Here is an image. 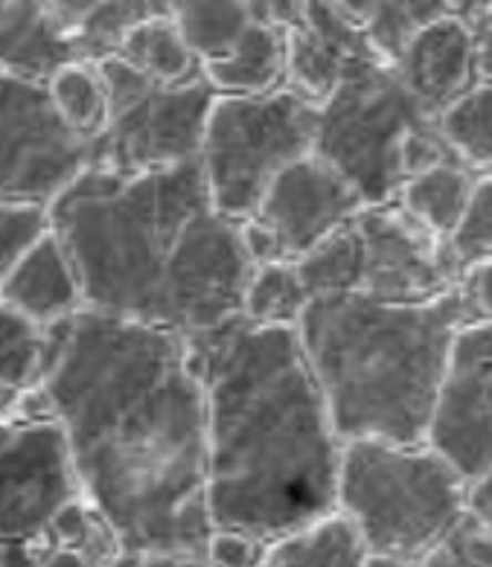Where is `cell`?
Wrapping results in <instances>:
<instances>
[{"mask_svg": "<svg viewBox=\"0 0 492 567\" xmlns=\"http://www.w3.org/2000/svg\"><path fill=\"white\" fill-rule=\"evenodd\" d=\"M41 384L120 550L204 561L207 404L187 341L82 309L44 327Z\"/></svg>", "mask_w": 492, "mask_h": 567, "instance_id": "cell-1", "label": "cell"}, {"mask_svg": "<svg viewBox=\"0 0 492 567\" xmlns=\"http://www.w3.org/2000/svg\"><path fill=\"white\" fill-rule=\"evenodd\" d=\"M48 221L76 268L85 309L184 341L239 318L254 265L198 161L148 172L91 164L48 204Z\"/></svg>", "mask_w": 492, "mask_h": 567, "instance_id": "cell-2", "label": "cell"}, {"mask_svg": "<svg viewBox=\"0 0 492 567\" xmlns=\"http://www.w3.org/2000/svg\"><path fill=\"white\" fill-rule=\"evenodd\" d=\"M187 347L207 404L213 529L268 544L336 513L345 443L295 329L236 318Z\"/></svg>", "mask_w": 492, "mask_h": 567, "instance_id": "cell-3", "label": "cell"}, {"mask_svg": "<svg viewBox=\"0 0 492 567\" xmlns=\"http://www.w3.org/2000/svg\"><path fill=\"white\" fill-rule=\"evenodd\" d=\"M469 320L458 286L429 303L312 297L295 332L338 440L422 443L449 347Z\"/></svg>", "mask_w": 492, "mask_h": 567, "instance_id": "cell-4", "label": "cell"}, {"mask_svg": "<svg viewBox=\"0 0 492 567\" xmlns=\"http://www.w3.org/2000/svg\"><path fill=\"white\" fill-rule=\"evenodd\" d=\"M336 509L368 553L414 565L467 515V481L426 443L352 440L341 449Z\"/></svg>", "mask_w": 492, "mask_h": 567, "instance_id": "cell-5", "label": "cell"}, {"mask_svg": "<svg viewBox=\"0 0 492 567\" xmlns=\"http://www.w3.org/2000/svg\"><path fill=\"white\" fill-rule=\"evenodd\" d=\"M318 105L289 85L257 96L213 100L198 169L222 216L245 221L257 213L271 181L312 155Z\"/></svg>", "mask_w": 492, "mask_h": 567, "instance_id": "cell-6", "label": "cell"}, {"mask_svg": "<svg viewBox=\"0 0 492 567\" xmlns=\"http://www.w3.org/2000/svg\"><path fill=\"white\" fill-rule=\"evenodd\" d=\"M426 123L431 120L408 96L397 68L370 62L318 102L312 152L341 172L368 207L397 202L406 181L402 146Z\"/></svg>", "mask_w": 492, "mask_h": 567, "instance_id": "cell-7", "label": "cell"}, {"mask_svg": "<svg viewBox=\"0 0 492 567\" xmlns=\"http://www.w3.org/2000/svg\"><path fill=\"white\" fill-rule=\"evenodd\" d=\"M94 64L109 94V123L94 141V164L148 172L196 161L216 100L204 76L184 85H157L117 53Z\"/></svg>", "mask_w": 492, "mask_h": 567, "instance_id": "cell-8", "label": "cell"}, {"mask_svg": "<svg viewBox=\"0 0 492 567\" xmlns=\"http://www.w3.org/2000/svg\"><path fill=\"white\" fill-rule=\"evenodd\" d=\"M94 164V141L59 120L44 82L0 73V204L48 207Z\"/></svg>", "mask_w": 492, "mask_h": 567, "instance_id": "cell-9", "label": "cell"}, {"mask_svg": "<svg viewBox=\"0 0 492 567\" xmlns=\"http://www.w3.org/2000/svg\"><path fill=\"white\" fill-rule=\"evenodd\" d=\"M82 495L59 420L0 422V538L48 547L55 513Z\"/></svg>", "mask_w": 492, "mask_h": 567, "instance_id": "cell-10", "label": "cell"}, {"mask_svg": "<svg viewBox=\"0 0 492 567\" xmlns=\"http://www.w3.org/2000/svg\"><path fill=\"white\" fill-rule=\"evenodd\" d=\"M359 236V291L382 303H429L461 280L449 245L397 202L370 204L352 218Z\"/></svg>", "mask_w": 492, "mask_h": 567, "instance_id": "cell-11", "label": "cell"}, {"mask_svg": "<svg viewBox=\"0 0 492 567\" xmlns=\"http://www.w3.org/2000/svg\"><path fill=\"white\" fill-rule=\"evenodd\" d=\"M472 483L492 466V323L469 320L454 332L426 440Z\"/></svg>", "mask_w": 492, "mask_h": 567, "instance_id": "cell-12", "label": "cell"}, {"mask_svg": "<svg viewBox=\"0 0 492 567\" xmlns=\"http://www.w3.org/2000/svg\"><path fill=\"white\" fill-rule=\"evenodd\" d=\"M365 207L368 204L350 181L312 152L271 181L254 218L280 239L286 259L295 262L318 241L350 225Z\"/></svg>", "mask_w": 492, "mask_h": 567, "instance_id": "cell-13", "label": "cell"}, {"mask_svg": "<svg viewBox=\"0 0 492 567\" xmlns=\"http://www.w3.org/2000/svg\"><path fill=\"white\" fill-rule=\"evenodd\" d=\"M370 62L385 59L365 24L332 0H306L297 24L286 30V85L315 105Z\"/></svg>", "mask_w": 492, "mask_h": 567, "instance_id": "cell-14", "label": "cell"}, {"mask_svg": "<svg viewBox=\"0 0 492 567\" xmlns=\"http://www.w3.org/2000/svg\"><path fill=\"white\" fill-rule=\"evenodd\" d=\"M397 76L426 120H438L458 96L475 85V32L449 16L411 35L397 55Z\"/></svg>", "mask_w": 492, "mask_h": 567, "instance_id": "cell-15", "label": "cell"}, {"mask_svg": "<svg viewBox=\"0 0 492 567\" xmlns=\"http://www.w3.org/2000/svg\"><path fill=\"white\" fill-rule=\"evenodd\" d=\"M0 303L12 306L39 327H50L85 309L76 268L53 230L32 241L9 271Z\"/></svg>", "mask_w": 492, "mask_h": 567, "instance_id": "cell-16", "label": "cell"}, {"mask_svg": "<svg viewBox=\"0 0 492 567\" xmlns=\"http://www.w3.org/2000/svg\"><path fill=\"white\" fill-rule=\"evenodd\" d=\"M76 59V44L44 0H0V73L48 82Z\"/></svg>", "mask_w": 492, "mask_h": 567, "instance_id": "cell-17", "label": "cell"}, {"mask_svg": "<svg viewBox=\"0 0 492 567\" xmlns=\"http://www.w3.org/2000/svg\"><path fill=\"white\" fill-rule=\"evenodd\" d=\"M202 76L219 96L277 91L286 85V30L254 21L230 53L202 64Z\"/></svg>", "mask_w": 492, "mask_h": 567, "instance_id": "cell-18", "label": "cell"}, {"mask_svg": "<svg viewBox=\"0 0 492 567\" xmlns=\"http://www.w3.org/2000/svg\"><path fill=\"white\" fill-rule=\"evenodd\" d=\"M76 44L79 59L96 62L114 53L129 30L166 16L170 0H44Z\"/></svg>", "mask_w": 492, "mask_h": 567, "instance_id": "cell-19", "label": "cell"}, {"mask_svg": "<svg viewBox=\"0 0 492 567\" xmlns=\"http://www.w3.org/2000/svg\"><path fill=\"white\" fill-rule=\"evenodd\" d=\"M368 547L347 515L336 513L274 538L259 567H365Z\"/></svg>", "mask_w": 492, "mask_h": 567, "instance_id": "cell-20", "label": "cell"}, {"mask_svg": "<svg viewBox=\"0 0 492 567\" xmlns=\"http://www.w3.org/2000/svg\"><path fill=\"white\" fill-rule=\"evenodd\" d=\"M475 181V172L463 166L461 161H443V164L411 175L399 187L397 204L414 218L417 225L445 241L454 234V227L461 225Z\"/></svg>", "mask_w": 492, "mask_h": 567, "instance_id": "cell-21", "label": "cell"}, {"mask_svg": "<svg viewBox=\"0 0 492 567\" xmlns=\"http://www.w3.org/2000/svg\"><path fill=\"white\" fill-rule=\"evenodd\" d=\"M166 16L202 64L230 53L254 24L248 0H170Z\"/></svg>", "mask_w": 492, "mask_h": 567, "instance_id": "cell-22", "label": "cell"}, {"mask_svg": "<svg viewBox=\"0 0 492 567\" xmlns=\"http://www.w3.org/2000/svg\"><path fill=\"white\" fill-rule=\"evenodd\" d=\"M114 53L157 85H184L202 76V62L181 39L170 16L148 18L125 32Z\"/></svg>", "mask_w": 492, "mask_h": 567, "instance_id": "cell-23", "label": "cell"}, {"mask_svg": "<svg viewBox=\"0 0 492 567\" xmlns=\"http://www.w3.org/2000/svg\"><path fill=\"white\" fill-rule=\"evenodd\" d=\"M434 128L463 166L475 175L492 172V82H475L440 111Z\"/></svg>", "mask_w": 492, "mask_h": 567, "instance_id": "cell-24", "label": "cell"}, {"mask_svg": "<svg viewBox=\"0 0 492 567\" xmlns=\"http://www.w3.org/2000/svg\"><path fill=\"white\" fill-rule=\"evenodd\" d=\"M44 85H48L55 114L73 134L85 137V141H96L105 132L109 94H105L94 62L76 59V62L62 64Z\"/></svg>", "mask_w": 492, "mask_h": 567, "instance_id": "cell-25", "label": "cell"}, {"mask_svg": "<svg viewBox=\"0 0 492 567\" xmlns=\"http://www.w3.org/2000/svg\"><path fill=\"white\" fill-rule=\"evenodd\" d=\"M309 303V291L300 282L295 262L257 265L250 271L243 291L239 318L254 327H289L295 329Z\"/></svg>", "mask_w": 492, "mask_h": 567, "instance_id": "cell-26", "label": "cell"}, {"mask_svg": "<svg viewBox=\"0 0 492 567\" xmlns=\"http://www.w3.org/2000/svg\"><path fill=\"white\" fill-rule=\"evenodd\" d=\"M295 268L309 291V300L327 295H356L359 291V236L352 221L318 241L304 257H297Z\"/></svg>", "mask_w": 492, "mask_h": 567, "instance_id": "cell-27", "label": "cell"}, {"mask_svg": "<svg viewBox=\"0 0 492 567\" xmlns=\"http://www.w3.org/2000/svg\"><path fill=\"white\" fill-rule=\"evenodd\" d=\"M454 16V0H388L365 21L370 44L385 62H397L414 32Z\"/></svg>", "mask_w": 492, "mask_h": 567, "instance_id": "cell-28", "label": "cell"}, {"mask_svg": "<svg viewBox=\"0 0 492 567\" xmlns=\"http://www.w3.org/2000/svg\"><path fill=\"white\" fill-rule=\"evenodd\" d=\"M44 370V327L0 303V384L24 390Z\"/></svg>", "mask_w": 492, "mask_h": 567, "instance_id": "cell-29", "label": "cell"}, {"mask_svg": "<svg viewBox=\"0 0 492 567\" xmlns=\"http://www.w3.org/2000/svg\"><path fill=\"white\" fill-rule=\"evenodd\" d=\"M445 245L461 271L469 265L492 259V172L478 175L461 225L454 227Z\"/></svg>", "mask_w": 492, "mask_h": 567, "instance_id": "cell-30", "label": "cell"}, {"mask_svg": "<svg viewBox=\"0 0 492 567\" xmlns=\"http://www.w3.org/2000/svg\"><path fill=\"white\" fill-rule=\"evenodd\" d=\"M414 567H492V536L472 515H463Z\"/></svg>", "mask_w": 492, "mask_h": 567, "instance_id": "cell-31", "label": "cell"}, {"mask_svg": "<svg viewBox=\"0 0 492 567\" xmlns=\"http://www.w3.org/2000/svg\"><path fill=\"white\" fill-rule=\"evenodd\" d=\"M50 230L48 207L39 204H0V291L9 271L24 257L32 241Z\"/></svg>", "mask_w": 492, "mask_h": 567, "instance_id": "cell-32", "label": "cell"}, {"mask_svg": "<svg viewBox=\"0 0 492 567\" xmlns=\"http://www.w3.org/2000/svg\"><path fill=\"white\" fill-rule=\"evenodd\" d=\"M266 544L257 538L234 533V529H213L207 550H204V565L207 567H259Z\"/></svg>", "mask_w": 492, "mask_h": 567, "instance_id": "cell-33", "label": "cell"}, {"mask_svg": "<svg viewBox=\"0 0 492 567\" xmlns=\"http://www.w3.org/2000/svg\"><path fill=\"white\" fill-rule=\"evenodd\" d=\"M458 288H461L469 318L492 323V259L463 268Z\"/></svg>", "mask_w": 492, "mask_h": 567, "instance_id": "cell-34", "label": "cell"}, {"mask_svg": "<svg viewBox=\"0 0 492 567\" xmlns=\"http://www.w3.org/2000/svg\"><path fill=\"white\" fill-rule=\"evenodd\" d=\"M239 241H243L245 257H248V262L254 265V268L268 262H286L280 239H277L259 218L250 216L245 218V221H239Z\"/></svg>", "mask_w": 492, "mask_h": 567, "instance_id": "cell-35", "label": "cell"}, {"mask_svg": "<svg viewBox=\"0 0 492 567\" xmlns=\"http://www.w3.org/2000/svg\"><path fill=\"white\" fill-rule=\"evenodd\" d=\"M306 0H248L250 16L259 24L280 27V30H289L297 24V18L304 12Z\"/></svg>", "mask_w": 492, "mask_h": 567, "instance_id": "cell-36", "label": "cell"}, {"mask_svg": "<svg viewBox=\"0 0 492 567\" xmlns=\"http://www.w3.org/2000/svg\"><path fill=\"white\" fill-rule=\"evenodd\" d=\"M467 515H472L492 536V466L467 483Z\"/></svg>", "mask_w": 492, "mask_h": 567, "instance_id": "cell-37", "label": "cell"}, {"mask_svg": "<svg viewBox=\"0 0 492 567\" xmlns=\"http://www.w3.org/2000/svg\"><path fill=\"white\" fill-rule=\"evenodd\" d=\"M102 567H204V561L187 559V556H164V553L120 550Z\"/></svg>", "mask_w": 492, "mask_h": 567, "instance_id": "cell-38", "label": "cell"}, {"mask_svg": "<svg viewBox=\"0 0 492 567\" xmlns=\"http://www.w3.org/2000/svg\"><path fill=\"white\" fill-rule=\"evenodd\" d=\"M475 76L478 82H492V16L475 21Z\"/></svg>", "mask_w": 492, "mask_h": 567, "instance_id": "cell-39", "label": "cell"}, {"mask_svg": "<svg viewBox=\"0 0 492 567\" xmlns=\"http://www.w3.org/2000/svg\"><path fill=\"white\" fill-rule=\"evenodd\" d=\"M44 547L39 544L3 542L0 538V567H39Z\"/></svg>", "mask_w": 492, "mask_h": 567, "instance_id": "cell-40", "label": "cell"}, {"mask_svg": "<svg viewBox=\"0 0 492 567\" xmlns=\"http://www.w3.org/2000/svg\"><path fill=\"white\" fill-rule=\"evenodd\" d=\"M39 567H94L85 556H79L73 550H64V547H44L41 553Z\"/></svg>", "mask_w": 492, "mask_h": 567, "instance_id": "cell-41", "label": "cell"}, {"mask_svg": "<svg viewBox=\"0 0 492 567\" xmlns=\"http://www.w3.org/2000/svg\"><path fill=\"white\" fill-rule=\"evenodd\" d=\"M332 3L345 9L347 16H352L356 21H361V24H365V21H368L373 12H379V9H382L388 0H332Z\"/></svg>", "mask_w": 492, "mask_h": 567, "instance_id": "cell-42", "label": "cell"}, {"mask_svg": "<svg viewBox=\"0 0 492 567\" xmlns=\"http://www.w3.org/2000/svg\"><path fill=\"white\" fill-rule=\"evenodd\" d=\"M18 402V390L9 388V384H0V422L12 420Z\"/></svg>", "mask_w": 492, "mask_h": 567, "instance_id": "cell-43", "label": "cell"}, {"mask_svg": "<svg viewBox=\"0 0 492 567\" xmlns=\"http://www.w3.org/2000/svg\"><path fill=\"white\" fill-rule=\"evenodd\" d=\"M365 567H414L411 561H402L397 556H382V553H368Z\"/></svg>", "mask_w": 492, "mask_h": 567, "instance_id": "cell-44", "label": "cell"}, {"mask_svg": "<svg viewBox=\"0 0 492 567\" xmlns=\"http://www.w3.org/2000/svg\"><path fill=\"white\" fill-rule=\"evenodd\" d=\"M204 567H207V565H204Z\"/></svg>", "mask_w": 492, "mask_h": 567, "instance_id": "cell-45", "label": "cell"}]
</instances>
